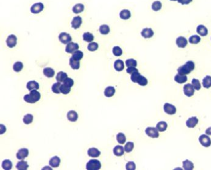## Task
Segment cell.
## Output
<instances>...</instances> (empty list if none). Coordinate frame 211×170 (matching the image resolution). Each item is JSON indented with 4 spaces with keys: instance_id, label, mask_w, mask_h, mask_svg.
<instances>
[{
    "instance_id": "cell-41",
    "label": "cell",
    "mask_w": 211,
    "mask_h": 170,
    "mask_svg": "<svg viewBox=\"0 0 211 170\" xmlns=\"http://www.w3.org/2000/svg\"><path fill=\"white\" fill-rule=\"evenodd\" d=\"M83 56H84L83 52L80 50H77L76 52H74L72 55V57L75 60H78V61H80V60L83 58Z\"/></svg>"
},
{
    "instance_id": "cell-25",
    "label": "cell",
    "mask_w": 211,
    "mask_h": 170,
    "mask_svg": "<svg viewBox=\"0 0 211 170\" xmlns=\"http://www.w3.org/2000/svg\"><path fill=\"white\" fill-rule=\"evenodd\" d=\"M115 93V89L113 86H108L105 89L104 94L107 97H111L114 96Z\"/></svg>"
},
{
    "instance_id": "cell-30",
    "label": "cell",
    "mask_w": 211,
    "mask_h": 170,
    "mask_svg": "<svg viewBox=\"0 0 211 170\" xmlns=\"http://www.w3.org/2000/svg\"><path fill=\"white\" fill-rule=\"evenodd\" d=\"M167 127H168V124L166 122H165V121L159 122L156 125L157 129L159 130V132H161L166 130L167 128Z\"/></svg>"
},
{
    "instance_id": "cell-9",
    "label": "cell",
    "mask_w": 211,
    "mask_h": 170,
    "mask_svg": "<svg viewBox=\"0 0 211 170\" xmlns=\"http://www.w3.org/2000/svg\"><path fill=\"white\" fill-rule=\"evenodd\" d=\"M164 110L166 114L168 115H173L176 112V108L171 104L165 103L164 105Z\"/></svg>"
},
{
    "instance_id": "cell-22",
    "label": "cell",
    "mask_w": 211,
    "mask_h": 170,
    "mask_svg": "<svg viewBox=\"0 0 211 170\" xmlns=\"http://www.w3.org/2000/svg\"><path fill=\"white\" fill-rule=\"evenodd\" d=\"M67 118L71 122H76L78 119V114L75 111H70L67 112Z\"/></svg>"
},
{
    "instance_id": "cell-51",
    "label": "cell",
    "mask_w": 211,
    "mask_h": 170,
    "mask_svg": "<svg viewBox=\"0 0 211 170\" xmlns=\"http://www.w3.org/2000/svg\"><path fill=\"white\" fill-rule=\"evenodd\" d=\"M125 64L127 67H136L137 66V61L134 59H128L126 60L125 62Z\"/></svg>"
},
{
    "instance_id": "cell-45",
    "label": "cell",
    "mask_w": 211,
    "mask_h": 170,
    "mask_svg": "<svg viewBox=\"0 0 211 170\" xmlns=\"http://www.w3.org/2000/svg\"><path fill=\"white\" fill-rule=\"evenodd\" d=\"M137 83L140 86H145L148 83V79H147L146 77H144V76H142V75H141L140 77H139V78L138 79Z\"/></svg>"
},
{
    "instance_id": "cell-32",
    "label": "cell",
    "mask_w": 211,
    "mask_h": 170,
    "mask_svg": "<svg viewBox=\"0 0 211 170\" xmlns=\"http://www.w3.org/2000/svg\"><path fill=\"white\" fill-rule=\"evenodd\" d=\"M29 168V165L27 161L22 160L19 161L16 165V168L18 170H26Z\"/></svg>"
},
{
    "instance_id": "cell-38",
    "label": "cell",
    "mask_w": 211,
    "mask_h": 170,
    "mask_svg": "<svg viewBox=\"0 0 211 170\" xmlns=\"http://www.w3.org/2000/svg\"><path fill=\"white\" fill-rule=\"evenodd\" d=\"M201 42V37L198 35H193L189 38V42L191 44H198Z\"/></svg>"
},
{
    "instance_id": "cell-53",
    "label": "cell",
    "mask_w": 211,
    "mask_h": 170,
    "mask_svg": "<svg viewBox=\"0 0 211 170\" xmlns=\"http://www.w3.org/2000/svg\"><path fill=\"white\" fill-rule=\"evenodd\" d=\"M126 169L127 170H134L136 169V165L133 161L128 162L126 165Z\"/></svg>"
},
{
    "instance_id": "cell-8",
    "label": "cell",
    "mask_w": 211,
    "mask_h": 170,
    "mask_svg": "<svg viewBox=\"0 0 211 170\" xmlns=\"http://www.w3.org/2000/svg\"><path fill=\"white\" fill-rule=\"evenodd\" d=\"M194 88L192 84H186L183 87V92L184 94L188 97H191L194 95Z\"/></svg>"
},
{
    "instance_id": "cell-49",
    "label": "cell",
    "mask_w": 211,
    "mask_h": 170,
    "mask_svg": "<svg viewBox=\"0 0 211 170\" xmlns=\"http://www.w3.org/2000/svg\"><path fill=\"white\" fill-rule=\"evenodd\" d=\"M113 54L116 56H121L123 54L122 49L118 46H116L113 48Z\"/></svg>"
},
{
    "instance_id": "cell-39",
    "label": "cell",
    "mask_w": 211,
    "mask_h": 170,
    "mask_svg": "<svg viewBox=\"0 0 211 170\" xmlns=\"http://www.w3.org/2000/svg\"><path fill=\"white\" fill-rule=\"evenodd\" d=\"M152 9L154 11H159L162 7V4L160 1H155L152 4Z\"/></svg>"
},
{
    "instance_id": "cell-5",
    "label": "cell",
    "mask_w": 211,
    "mask_h": 170,
    "mask_svg": "<svg viewBox=\"0 0 211 170\" xmlns=\"http://www.w3.org/2000/svg\"><path fill=\"white\" fill-rule=\"evenodd\" d=\"M199 141L203 146L206 147V148L211 145V139L207 134L201 135L199 138Z\"/></svg>"
},
{
    "instance_id": "cell-16",
    "label": "cell",
    "mask_w": 211,
    "mask_h": 170,
    "mask_svg": "<svg viewBox=\"0 0 211 170\" xmlns=\"http://www.w3.org/2000/svg\"><path fill=\"white\" fill-rule=\"evenodd\" d=\"M176 44L179 48H184L188 44V40L184 37L180 36L176 39Z\"/></svg>"
},
{
    "instance_id": "cell-56",
    "label": "cell",
    "mask_w": 211,
    "mask_h": 170,
    "mask_svg": "<svg viewBox=\"0 0 211 170\" xmlns=\"http://www.w3.org/2000/svg\"><path fill=\"white\" fill-rule=\"evenodd\" d=\"M178 1L179 3L182 4V5H188L190 3H191L193 1V0H178Z\"/></svg>"
},
{
    "instance_id": "cell-15",
    "label": "cell",
    "mask_w": 211,
    "mask_h": 170,
    "mask_svg": "<svg viewBox=\"0 0 211 170\" xmlns=\"http://www.w3.org/2000/svg\"><path fill=\"white\" fill-rule=\"evenodd\" d=\"M198 122L199 120L196 117H191V118L187 120V121L186 122V125L188 128H193L196 126V125L198 124Z\"/></svg>"
},
{
    "instance_id": "cell-59",
    "label": "cell",
    "mask_w": 211,
    "mask_h": 170,
    "mask_svg": "<svg viewBox=\"0 0 211 170\" xmlns=\"http://www.w3.org/2000/svg\"><path fill=\"white\" fill-rule=\"evenodd\" d=\"M170 1H178V0H170Z\"/></svg>"
},
{
    "instance_id": "cell-14",
    "label": "cell",
    "mask_w": 211,
    "mask_h": 170,
    "mask_svg": "<svg viewBox=\"0 0 211 170\" xmlns=\"http://www.w3.org/2000/svg\"><path fill=\"white\" fill-rule=\"evenodd\" d=\"M141 36L145 39H149L153 37L154 32L151 28H146L143 29L141 32Z\"/></svg>"
},
{
    "instance_id": "cell-46",
    "label": "cell",
    "mask_w": 211,
    "mask_h": 170,
    "mask_svg": "<svg viewBox=\"0 0 211 170\" xmlns=\"http://www.w3.org/2000/svg\"><path fill=\"white\" fill-rule=\"evenodd\" d=\"M191 84L193 86L194 89L197 90V91L201 89V85L200 83V81H199V80H198V79H196V78L193 79V80H192V82H191Z\"/></svg>"
},
{
    "instance_id": "cell-26",
    "label": "cell",
    "mask_w": 211,
    "mask_h": 170,
    "mask_svg": "<svg viewBox=\"0 0 211 170\" xmlns=\"http://www.w3.org/2000/svg\"><path fill=\"white\" fill-rule=\"evenodd\" d=\"M124 68H125V65H124V62L121 60H116L114 63V69L117 71H122Z\"/></svg>"
},
{
    "instance_id": "cell-24",
    "label": "cell",
    "mask_w": 211,
    "mask_h": 170,
    "mask_svg": "<svg viewBox=\"0 0 211 170\" xmlns=\"http://www.w3.org/2000/svg\"><path fill=\"white\" fill-rule=\"evenodd\" d=\"M27 88L29 91L32 90H37L39 89V84L35 81H29L27 83Z\"/></svg>"
},
{
    "instance_id": "cell-11",
    "label": "cell",
    "mask_w": 211,
    "mask_h": 170,
    "mask_svg": "<svg viewBox=\"0 0 211 170\" xmlns=\"http://www.w3.org/2000/svg\"><path fill=\"white\" fill-rule=\"evenodd\" d=\"M17 37L15 35L11 34L6 39V44L7 47L9 48L14 47L17 44Z\"/></svg>"
},
{
    "instance_id": "cell-20",
    "label": "cell",
    "mask_w": 211,
    "mask_h": 170,
    "mask_svg": "<svg viewBox=\"0 0 211 170\" xmlns=\"http://www.w3.org/2000/svg\"><path fill=\"white\" fill-rule=\"evenodd\" d=\"M119 16L123 20H128L131 17V14L128 9H123L120 12Z\"/></svg>"
},
{
    "instance_id": "cell-40",
    "label": "cell",
    "mask_w": 211,
    "mask_h": 170,
    "mask_svg": "<svg viewBox=\"0 0 211 170\" xmlns=\"http://www.w3.org/2000/svg\"><path fill=\"white\" fill-rule=\"evenodd\" d=\"M61 86V84L60 82L58 81L57 83H55L51 87L52 91L55 94H59L60 93H61V91H60Z\"/></svg>"
},
{
    "instance_id": "cell-54",
    "label": "cell",
    "mask_w": 211,
    "mask_h": 170,
    "mask_svg": "<svg viewBox=\"0 0 211 170\" xmlns=\"http://www.w3.org/2000/svg\"><path fill=\"white\" fill-rule=\"evenodd\" d=\"M63 84H65V85L71 88V87L73 86V85H74V80H73L72 78H67L66 80H65V81L63 82Z\"/></svg>"
},
{
    "instance_id": "cell-3",
    "label": "cell",
    "mask_w": 211,
    "mask_h": 170,
    "mask_svg": "<svg viewBox=\"0 0 211 170\" xmlns=\"http://www.w3.org/2000/svg\"><path fill=\"white\" fill-rule=\"evenodd\" d=\"M101 163L98 160H90L86 165L87 170H99L101 168Z\"/></svg>"
},
{
    "instance_id": "cell-19",
    "label": "cell",
    "mask_w": 211,
    "mask_h": 170,
    "mask_svg": "<svg viewBox=\"0 0 211 170\" xmlns=\"http://www.w3.org/2000/svg\"><path fill=\"white\" fill-rule=\"evenodd\" d=\"M60 162H61L60 158L57 156H55L53 157H52L50 160L49 164H50V165L53 168H58L60 165Z\"/></svg>"
},
{
    "instance_id": "cell-57",
    "label": "cell",
    "mask_w": 211,
    "mask_h": 170,
    "mask_svg": "<svg viewBox=\"0 0 211 170\" xmlns=\"http://www.w3.org/2000/svg\"><path fill=\"white\" fill-rule=\"evenodd\" d=\"M6 131V127L1 124V125L0 126V132H1V134H3L4 132H5Z\"/></svg>"
},
{
    "instance_id": "cell-42",
    "label": "cell",
    "mask_w": 211,
    "mask_h": 170,
    "mask_svg": "<svg viewBox=\"0 0 211 170\" xmlns=\"http://www.w3.org/2000/svg\"><path fill=\"white\" fill-rule=\"evenodd\" d=\"M116 140H117L120 144L123 145L126 142V136L123 133H119L116 135Z\"/></svg>"
},
{
    "instance_id": "cell-34",
    "label": "cell",
    "mask_w": 211,
    "mask_h": 170,
    "mask_svg": "<svg viewBox=\"0 0 211 170\" xmlns=\"http://www.w3.org/2000/svg\"><path fill=\"white\" fill-rule=\"evenodd\" d=\"M202 85L203 87L204 88L208 89L211 87V77L209 76H206V77L204 78V79L202 80Z\"/></svg>"
},
{
    "instance_id": "cell-17",
    "label": "cell",
    "mask_w": 211,
    "mask_h": 170,
    "mask_svg": "<svg viewBox=\"0 0 211 170\" xmlns=\"http://www.w3.org/2000/svg\"><path fill=\"white\" fill-rule=\"evenodd\" d=\"M196 32L199 35H200L202 37L206 36L208 34V29L205 26L200 24L196 28Z\"/></svg>"
},
{
    "instance_id": "cell-29",
    "label": "cell",
    "mask_w": 211,
    "mask_h": 170,
    "mask_svg": "<svg viewBox=\"0 0 211 170\" xmlns=\"http://www.w3.org/2000/svg\"><path fill=\"white\" fill-rule=\"evenodd\" d=\"M124 152H125V148L122 146L117 145L114 148V153L117 157L122 156L124 154Z\"/></svg>"
},
{
    "instance_id": "cell-55",
    "label": "cell",
    "mask_w": 211,
    "mask_h": 170,
    "mask_svg": "<svg viewBox=\"0 0 211 170\" xmlns=\"http://www.w3.org/2000/svg\"><path fill=\"white\" fill-rule=\"evenodd\" d=\"M136 71H138V70L136 69V68L134 67H128V69H126V72L131 75L133 74L134 72H136Z\"/></svg>"
},
{
    "instance_id": "cell-7",
    "label": "cell",
    "mask_w": 211,
    "mask_h": 170,
    "mask_svg": "<svg viewBox=\"0 0 211 170\" xmlns=\"http://www.w3.org/2000/svg\"><path fill=\"white\" fill-rule=\"evenodd\" d=\"M58 39L60 42L63 44H67L72 41V37L69 34L66 32H61L59 34Z\"/></svg>"
},
{
    "instance_id": "cell-36",
    "label": "cell",
    "mask_w": 211,
    "mask_h": 170,
    "mask_svg": "<svg viewBox=\"0 0 211 170\" xmlns=\"http://www.w3.org/2000/svg\"><path fill=\"white\" fill-rule=\"evenodd\" d=\"M99 31L103 35H107L110 32V29L109 26L107 24H102L100 26L99 28Z\"/></svg>"
},
{
    "instance_id": "cell-31",
    "label": "cell",
    "mask_w": 211,
    "mask_h": 170,
    "mask_svg": "<svg viewBox=\"0 0 211 170\" xmlns=\"http://www.w3.org/2000/svg\"><path fill=\"white\" fill-rule=\"evenodd\" d=\"M69 65L74 70H78L80 68L79 61L74 59L73 57H71L69 59Z\"/></svg>"
},
{
    "instance_id": "cell-21",
    "label": "cell",
    "mask_w": 211,
    "mask_h": 170,
    "mask_svg": "<svg viewBox=\"0 0 211 170\" xmlns=\"http://www.w3.org/2000/svg\"><path fill=\"white\" fill-rule=\"evenodd\" d=\"M84 5L82 3H77L76 5H75L73 7V12L74 14H79L81 13L84 11Z\"/></svg>"
},
{
    "instance_id": "cell-23",
    "label": "cell",
    "mask_w": 211,
    "mask_h": 170,
    "mask_svg": "<svg viewBox=\"0 0 211 170\" xmlns=\"http://www.w3.org/2000/svg\"><path fill=\"white\" fill-rule=\"evenodd\" d=\"M87 153H88V155L90 157L97 158L100 155L101 152L96 148H91L88 150Z\"/></svg>"
},
{
    "instance_id": "cell-58",
    "label": "cell",
    "mask_w": 211,
    "mask_h": 170,
    "mask_svg": "<svg viewBox=\"0 0 211 170\" xmlns=\"http://www.w3.org/2000/svg\"><path fill=\"white\" fill-rule=\"evenodd\" d=\"M206 134L208 135H211V127L208 128L206 130Z\"/></svg>"
},
{
    "instance_id": "cell-12",
    "label": "cell",
    "mask_w": 211,
    "mask_h": 170,
    "mask_svg": "<svg viewBox=\"0 0 211 170\" xmlns=\"http://www.w3.org/2000/svg\"><path fill=\"white\" fill-rule=\"evenodd\" d=\"M82 23V19L81 16H77L74 17L71 21V27L74 29H77L81 27Z\"/></svg>"
},
{
    "instance_id": "cell-1",
    "label": "cell",
    "mask_w": 211,
    "mask_h": 170,
    "mask_svg": "<svg viewBox=\"0 0 211 170\" xmlns=\"http://www.w3.org/2000/svg\"><path fill=\"white\" fill-rule=\"evenodd\" d=\"M195 64L193 61H188L184 65L180 67L177 71L180 75H187L194 70Z\"/></svg>"
},
{
    "instance_id": "cell-44",
    "label": "cell",
    "mask_w": 211,
    "mask_h": 170,
    "mask_svg": "<svg viewBox=\"0 0 211 170\" xmlns=\"http://www.w3.org/2000/svg\"><path fill=\"white\" fill-rule=\"evenodd\" d=\"M33 119V116L31 114H27L25 116H24V118H23V122L25 124H27V125H28V124H30L32 122Z\"/></svg>"
},
{
    "instance_id": "cell-10",
    "label": "cell",
    "mask_w": 211,
    "mask_h": 170,
    "mask_svg": "<svg viewBox=\"0 0 211 170\" xmlns=\"http://www.w3.org/2000/svg\"><path fill=\"white\" fill-rule=\"evenodd\" d=\"M79 48V46L78 44L71 42L67 44L65 50L69 54H73L74 52L78 50Z\"/></svg>"
},
{
    "instance_id": "cell-35",
    "label": "cell",
    "mask_w": 211,
    "mask_h": 170,
    "mask_svg": "<svg viewBox=\"0 0 211 170\" xmlns=\"http://www.w3.org/2000/svg\"><path fill=\"white\" fill-rule=\"evenodd\" d=\"M13 163L9 160H5L2 162V168L5 170H10L12 169Z\"/></svg>"
},
{
    "instance_id": "cell-33",
    "label": "cell",
    "mask_w": 211,
    "mask_h": 170,
    "mask_svg": "<svg viewBox=\"0 0 211 170\" xmlns=\"http://www.w3.org/2000/svg\"><path fill=\"white\" fill-rule=\"evenodd\" d=\"M67 78V75L66 73L63 72V71H59L56 77V80L58 82H64L66 79Z\"/></svg>"
},
{
    "instance_id": "cell-18",
    "label": "cell",
    "mask_w": 211,
    "mask_h": 170,
    "mask_svg": "<svg viewBox=\"0 0 211 170\" xmlns=\"http://www.w3.org/2000/svg\"><path fill=\"white\" fill-rule=\"evenodd\" d=\"M174 80L179 84H183L187 81L188 77H186V75H180L178 73L175 76Z\"/></svg>"
},
{
    "instance_id": "cell-13",
    "label": "cell",
    "mask_w": 211,
    "mask_h": 170,
    "mask_svg": "<svg viewBox=\"0 0 211 170\" xmlns=\"http://www.w3.org/2000/svg\"><path fill=\"white\" fill-rule=\"evenodd\" d=\"M29 150L27 148H21L16 153V157L18 160H23L29 155Z\"/></svg>"
},
{
    "instance_id": "cell-52",
    "label": "cell",
    "mask_w": 211,
    "mask_h": 170,
    "mask_svg": "<svg viewBox=\"0 0 211 170\" xmlns=\"http://www.w3.org/2000/svg\"><path fill=\"white\" fill-rule=\"evenodd\" d=\"M141 75L139 73V71H136V72H134L133 74H131V81L134 83H137L138 79L140 77Z\"/></svg>"
},
{
    "instance_id": "cell-43",
    "label": "cell",
    "mask_w": 211,
    "mask_h": 170,
    "mask_svg": "<svg viewBox=\"0 0 211 170\" xmlns=\"http://www.w3.org/2000/svg\"><path fill=\"white\" fill-rule=\"evenodd\" d=\"M23 63L21 62H17L14 64L13 70L16 72H20V71L23 69Z\"/></svg>"
},
{
    "instance_id": "cell-6",
    "label": "cell",
    "mask_w": 211,
    "mask_h": 170,
    "mask_svg": "<svg viewBox=\"0 0 211 170\" xmlns=\"http://www.w3.org/2000/svg\"><path fill=\"white\" fill-rule=\"evenodd\" d=\"M43 9H44V5L42 3L40 2L36 3L35 4H33V5L31 6V12L34 14H39L40 13L42 12Z\"/></svg>"
},
{
    "instance_id": "cell-37",
    "label": "cell",
    "mask_w": 211,
    "mask_h": 170,
    "mask_svg": "<svg viewBox=\"0 0 211 170\" xmlns=\"http://www.w3.org/2000/svg\"><path fill=\"white\" fill-rule=\"evenodd\" d=\"M94 39V36L92 33L87 32L83 34V40L87 42H92Z\"/></svg>"
},
{
    "instance_id": "cell-4",
    "label": "cell",
    "mask_w": 211,
    "mask_h": 170,
    "mask_svg": "<svg viewBox=\"0 0 211 170\" xmlns=\"http://www.w3.org/2000/svg\"><path fill=\"white\" fill-rule=\"evenodd\" d=\"M145 132L146 135L148 137L152 138H157L159 137V130L157 129V128L152 127H148L146 128Z\"/></svg>"
},
{
    "instance_id": "cell-28",
    "label": "cell",
    "mask_w": 211,
    "mask_h": 170,
    "mask_svg": "<svg viewBox=\"0 0 211 170\" xmlns=\"http://www.w3.org/2000/svg\"><path fill=\"white\" fill-rule=\"evenodd\" d=\"M194 164L189 160H186L183 161V168L185 170H193L194 169Z\"/></svg>"
},
{
    "instance_id": "cell-50",
    "label": "cell",
    "mask_w": 211,
    "mask_h": 170,
    "mask_svg": "<svg viewBox=\"0 0 211 170\" xmlns=\"http://www.w3.org/2000/svg\"><path fill=\"white\" fill-rule=\"evenodd\" d=\"M71 88L69 86L65 85V84L61 85V88H60V91L61 93L63 94H67L71 92Z\"/></svg>"
},
{
    "instance_id": "cell-2",
    "label": "cell",
    "mask_w": 211,
    "mask_h": 170,
    "mask_svg": "<svg viewBox=\"0 0 211 170\" xmlns=\"http://www.w3.org/2000/svg\"><path fill=\"white\" fill-rule=\"evenodd\" d=\"M41 97L40 93L37 90H32L29 94H26L24 97L25 102L30 104H34L39 101Z\"/></svg>"
},
{
    "instance_id": "cell-27",
    "label": "cell",
    "mask_w": 211,
    "mask_h": 170,
    "mask_svg": "<svg viewBox=\"0 0 211 170\" xmlns=\"http://www.w3.org/2000/svg\"><path fill=\"white\" fill-rule=\"evenodd\" d=\"M43 75L48 78H52L55 75V70L50 67L45 68L43 71Z\"/></svg>"
},
{
    "instance_id": "cell-48",
    "label": "cell",
    "mask_w": 211,
    "mask_h": 170,
    "mask_svg": "<svg viewBox=\"0 0 211 170\" xmlns=\"http://www.w3.org/2000/svg\"><path fill=\"white\" fill-rule=\"evenodd\" d=\"M98 48H99V44H98L97 42H90L89 45L87 48L88 50L90 52H94L96 51Z\"/></svg>"
},
{
    "instance_id": "cell-47",
    "label": "cell",
    "mask_w": 211,
    "mask_h": 170,
    "mask_svg": "<svg viewBox=\"0 0 211 170\" xmlns=\"http://www.w3.org/2000/svg\"><path fill=\"white\" fill-rule=\"evenodd\" d=\"M125 148V151L127 153H130L131 151H133L134 148V143L131 142H128L126 143V145L124 147Z\"/></svg>"
}]
</instances>
